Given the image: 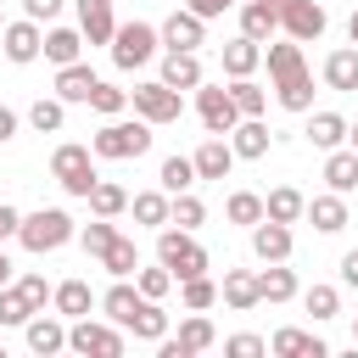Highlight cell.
Returning a JSON list of instances; mask_svg holds the SVG:
<instances>
[{
    "label": "cell",
    "mask_w": 358,
    "mask_h": 358,
    "mask_svg": "<svg viewBox=\"0 0 358 358\" xmlns=\"http://www.w3.org/2000/svg\"><path fill=\"white\" fill-rule=\"evenodd\" d=\"M90 151L106 157V162H129V157H145L151 151V123L145 117H106L95 134H90Z\"/></svg>",
    "instance_id": "obj_1"
},
{
    "label": "cell",
    "mask_w": 358,
    "mask_h": 358,
    "mask_svg": "<svg viewBox=\"0 0 358 358\" xmlns=\"http://www.w3.org/2000/svg\"><path fill=\"white\" fill-rule=\"evenodd\" d=\"M73 235H78V224H73L67 207H34V213H22V224H17V241H22V252H34V257L62 252Z\"/></svg>",
    "instance_id": "obj_2"
},
{
    "label": "cell",
    "mask_w": 358,
    "mask_h": 358,
    "mask_svg": "<svg viewBox=\"0 0 358 358\" xmlns=\"http://www.w3.org/2000/svg\"><path fill=\"white\" fill-rule=\"evenodd\" d=\"M157 263L173 274V285L213 268V257H207V246L196 241V229H179V224H162V229H157Z\"/></svg>",
    "instance_id": "obj_3"
},
{
    "label": "cell",
    "mask_w": 358,
    "mask_h": 358,
    "mask_svg": "<svg viewBox=\"0 0 358 358\" xmlns=\"http://www.w3.org/2000/svg\"><path fill=\"white\" fill-rule=\"evenodd\" d=\"M50 179H56L67 196H78V201H84V196L95 190V179H101V173H95V151H90V145H78V140H62V145L50 151Z\"/></svg>",
    "instance_id": "obj_4"
},
{
    "label": "cell",
    "mask_w": 358,
    "mask_h": 358,
    "mask_svg": "<svg viewBox=\"0 0 358 358\" xmlns=\"http://www.w3.org/2000/svg\"><path fill=\"white\" fill-rule=\"evenodd\" d=\"M129 106H134V117H145L151 129H162V123L185 117V90H168L162 78H145V84L129 90Z\"/></svg>",
    "instance_id": "obj_5"
},
{
    "label": "cell",
    "mask_w": 358,
    "mask_h": 358,
    "mask_svg": "<svg viewBox=\"0 0 358 358\" xmlns=\"http://www.w3.org/2000/svg\"><path fill=\"white\" fill-rule=\"evenodd\" d=\"M67 352H78V358H123V324H101V319H73L67 324Z\"/></svg>",
    "instance_id": "obj_6"
},
{
    "label": "cell",
    "mask_w": 358,
    "mask_h": 358,
    "mask_svg": "<svg viewBox=\"0 0 358 358\" xmlns=\"http://www.w3.org/2000/svg\"><path fill=\"white\" fill-rule=\"evenodd\" d=\"M157 45H162V34L151 28V22H117V34H112V67H123V73H134V67H145L151 56H157Z\"/></svg>",
    "instance_id": "obj_7"
},
{
    "label": "cell",
    "mask_w": 358,
    "mask_h": 358,
    "mask_svg": "<svg viewBox=\"0 0 358 358\" xmlns=\"http://www.w3.org/2000/svg\"><path fill=\"white\" fill-rule=\"evenodd\" d=\"M330 17H324V0H280V34L296 39V45H313L324 39Z\"/></svg>",
    "instance_id": "obj_8"
},
{
    "label": "cell",
    "mask_w": 358,
    "mask_h": 358,
    "mask_svg": "<svg viewBox=\"0 0 358 358\" xmlns=\"http://www.w3.org/2000/svg\"><path fill=\"white\" fill-rule=\"evenodd\" d=\"M196 117H201V129L207 134H229L235 123H241V112H235V101H229V90L224 84H196Z\"/></svg>",
    "instance_id": "obj_9"
},
{
    "label": "cell",
    "mask_w": 358,
    "mask_h": 358,
    "mask_svg": "<svg viewBox=\"0 0 358 358\" xmlns=\"http://www.w3.org/2000/svg\"><path fill=\"white\" fill-rule=\"evenodd\" d=\"M213 341H218L213 319H207V313H190V319L179 324V336H162V341H157V352H162V358H196V352H207Z\"/></svg>",
    "instance_id": "obj_10"
},
{
    "label": "cell",
    "mask_w": 358,
    "mask_h": 358,
    "mask_svg": "<svg viewBox=\"0 0 358 358\" xmlns=\"http://www.w3.org/2000/svg\"><path fill=\"white\" fill-rule=\"evenodd\" d=\"M39 50H45V28H39L34 17L6 22V34H0V56H6V62L28 67V62H39Z\"/></svg>",
    "instance_id": "obj_11"
},
{
    "label": "cell",
    "mask_w": 358,
    "mask_h": 358,
    "mask_svg": "<svg viewBox=\"0 0 358 358\" xmlns=\"http://www.w3.org/2000/svg\"><path fill=\"white\" fill-rule=\"evenodd\" d=\"M157 34H162V45H168V50H196V45H207V22H201L190 6H173V11H168V22H162Z\"/></svg>",
    "instance_id": "obj_12"
},
{
    "label": "cell",
    "mask_w": 358,
    "mask_h": 358,
    "mask_svg": "<svg viewBox=\"0 0 358 358\" xmlns=\"http://www.w3.org/2000/svg\"><path fill=\"white\" fill-rule=\"evenodd\" d=\"M291 246H296L291 224H274V218H257V224H252V257H257V263H285Z\"/></svg>",
    "instance_id": "obj_13"
},
{
    "label": "cell",
    "mask_w": 358,
    "mask_h": 358,
    "mask_svg": "<svg viewBox=\"0 0 358 358\" xmlns=\"http://www.w3.org/2000/svg\"><path fill=\"white\" fill-rule=\"evenodd\" d=\"M22 336H28V352H39V358H50V352H62L67 347V324H62V313H28V324H22Z\"/></svg>",
    "instance_id": "obj_14"
},
{
    "label": "cell",
    "mask_w": 358,
    "mask_h": 358,
    "mask_svg": "<svg viewBox=\"0 0 358 358\" xmlns=\"http://www.w3.org/2000/svg\"><path fill=\"white\" fill-rule=\"evenodd\" d=\"M224 140H229L235 162H257V157H268V140H274V134H268V123H263V117H241Z\"/></svg>",
    "instance_id": "obj_15"
},
{
    "label": "cell",
    "mask_w": 358,
    "mask_h": 358,
    "mask_svg": "<svg viewBox=\"0 0 358 358\" xmlns=\"http://www.w3.org/2000/svg\"><path fill=\"white\" fill-rule=\"evenodd\" d=\"M302 218H308L319 235H341V229H347V196H336V190L308 196V201H302Z\"/></svg>",
    "instance_id": "obj_16"
},
{
    "label": "cell",
    "mask_w": 358,
    "mask_h": 358,
    "mask_svg": "<svg viewBox=\"0 0 358 358\" xmlns=\"http://www.w3.org/2000/svg\"><path fill=\"white\" fill-rule=\"evenodd\" d=\"M190 162H196V179H229L235 151H229V140H224V134H207V140L190 151Z\"/></svg>",
    "instance_id": "obj_17"
},
{
    "label": "cell",
    "mask_w": 358,
    "mask_h": 358,
    "mask_svg": "<svg viewBox=\"0 0 358 358\" xmlns=\"http://www.w3.org/2000/svg\"><path fill=\"white\" fill-rule=\"evenodd\" d=\"M78 34H84V45H112V34H117L112 0H78Z\"/></svg>",
    "instance_id": "obj_18"
},
{
    "label": "cell",
    "mask_w": 358,
    "mask_h": 358,
    "mask_svg": "<svg viewBox=\"0 0 358 358\" xmlns=\"http://www.w3.org/2000/svg\"><path fill=\"white\" fill-rule=\"evenodd\" d=\"M218 62H224V73H229V78H252V73L263 67V45H257V39H246V34H235L229 45H218Z\"/></svg>",
    "instance_id": "obj_19"
},
{
    "label": "cell",
    "mask_w": 358,
    "mask_h": 358,
    "mask_svg": "<svg viewBox=\"0 0 358 358\" xmlns=\"http://www.w3.org/2000/svg\"><path fill=\"white\" fill-rule=\"evenodd\" d=\"M218 296H224L229 313H252V308H257V268H224Z\"/></svg>",
    "instance_id": "obj_20"
},
{
    "label": "cell",
    "mask_w": 358,
    "mask_h": 358,
    "mask_svg": "<svg viewBox=\"0 0 358 358\" xmlns=\"http://www.w3.org/2000/svg\"><path fill=\"white\" fill-rule=\"evenodd\" d=\"M241 34L257 39V45H268L280 34V0H246L241 6Z\"/></svg>",
    "instance_id": "obj_21"
},
{
    "label": "cell",
    "mask_w": 358,
    "mask_h": 358,
    "mask_svg": "<svg viewBox=\"0 0 358 358\" xmlns=\"http://www.w3.org/2000/svg\"><path fill=\"white\" fill-rule=\"evenodd\" d=\"M90 90H95L90 62H67V67H56V101H67V106H90Z\"/></svg>",
    "instance_id": "obj_22"
},
{
    "label": "cell",
    "mask_w": 358,
    "mask_h": 358,
    "mask_svg": "<svg viewBox=\"0 0 358 358\" xmlns=\"http://www.w3.org/2000/svg\"><path fill=\"white\" fill-rule=\"evenodd\" d=\"M95 302H101V296L90 291V280H62V285H50V308H56L62 319H84Z\"/></svg>",
    "instance_id": "obj_23"
},
{
    "label": "cell",
    "mask_w": 358,
    "mask_h": 358,
    "mask_svg": "<svg viewBox=\"0 0 358 358\" xmlns=\"http://www.w3.org/2000/svg\"><path fill=\"white\" fill-rule=\"evenodd\" d=\"M324 185H330L336 196H352V190H358V151H352V145L324 151Z\"/></svg>",
    "instance_id": "obj_24"
},
{
    "label": "cell",
    "mask_w": 358,
    "mask_h": 358,
    "mask_svg": "<svg viewBox=\"0 0 358 358\" xmlns=\"http://www.w3.org/2000/svg\"><path fill=\"white\" fill-rule=\"evenodd\" d=\"M207 73H201V56L196 50H168L162 56V84L168 90H196Z\"/></svg>",
    "instance_id": "obj_25"
},
{
    "label": "cell",
    "mask_w": 358,
    "mask_h": 358,
    "mask_svg": "<svg viewBox=\"0 0 358 358\" xmlns=\"http://www.w3.org/2000/svg\"><path fill=\"white\" fill-rule=\"evenodd\" d=\"M302 140L313 151H336V145H347V117L341 112H313L308 129H302Z\"/></svg>",
    "instance_id": "obj_26"
},
{
    "label": "cell",
    "mask_w": 358,
    "mask_h": 358,
    "mask_svg": "<svg viewBox=\"0 0 358 358\" xmlns=\"http://www.w3.org/2000/svg\"><path fill=\"white\" fill-rule=\"evenodd\" d=\"M268 352H280V358H324L330 347H324L313 330H296V324H285V330H274Z\"/></svg>",
    "instance_id": "obj_27"
},
{
    "label": "cell",
    "mask_w": 358,
    "mask_h": 358,
    "mask_svg": "<svg viewBox=\"0 0 358 358\" xmlns=\"http://www.w3.org/2000/svg\"><path fill=\"white\" fill-rule=\"evenodd\" d=\"M263 62H268V78H274V84H280V78L308 73V62H302V45H296V39H274V45H263Z\"/></svg>",
    "instance_id": "obj_28"
},
{
    "label": "cell",
    "mask_w": 358,
    "mask_h": 358,
    "mask_svg": "<svg viewBox=\"0 0 358 358\" xmlns=\"http://www.w3.org/2000/svg\"><path fill=\"white\" fill-rule=\"evenodd\" d=\"M134 341H162L168 336V313H162V302L157 296H140V308H134V319L123 324Z\"/></svg>",
    "instance_id": "obj_29"
},
{
    "label": "cell",
    "mask_w": 358,
    "mask_h": 358,
    "mask_svg": "<svg viewBox=\"0 0 358 358\" xmlns=\"http://www.w3.org/2000/svg\"><path fill=\"white\" fill-rule=\"evenodd\" d=\"M324 84H330V90H341V95H352V90H358V45H341V50H330V56H324Z\"/></svg>",
    "instance_id": "obj_30"
},
{
    "label": "cell",
    "mask_w": 358,
    "mask_h": 358,
    "mask_svg": "<svg viewBox=\"0 0 358 358\" xmlns=\"http://www.w3.org/2000/svg\"><path fill=\"white\" fill-rule=\"evenodd\" d=\"M302 190L296 185H274L268 196H263V218H274V224H302Z\"/></svg>",
    "instance_id": "obj_31"
},
{
    "label": "cell",
    "mask_w": 358,
    "mask_h": 358,
    "mask_svg": "<svg viewBox=\"0 0 358 358\" xmlns=\"http://www.w3.org/2000/svg\"><path fill=\"white\" fill-rule=\"evenodd\" d=\"M291 296H296V268H285V263L257 268V302H291Z\"/></svg>",
    "instance_id": "obj_32"
},
{
    "label": "cell",
    "mask_w": 358,
    "mask_h": 358,
    "mask_svg": "<svg viewBox=\"0 0 358 358\" xmlns=\"http://www.w3.org/2000/svg\"><path fill=\"white\" fill-rule=\"evenodd\" d=\"M39 56L56 62V67H67V62L84 56V34H78V28H45V50H39Z\"/></svg>",
    "instance_id": "obj_33"
},
{
    "label": "cell",
    "mask_w": 358,
    "mask_h": 358,
    "mask_svg": "<svg viewBox=\"0 0 358 358\" xmlns=\"http://www.w3.org/2000/svg\"><path fill=\"white\" fill-rule=\"evenodd\" d=\"M168 190L157 185V190H140V196H129V213H134V224H145V229H162L168 224Z\"/></svg>",
    "instance_id": "obj_34"
},
{
    "label": "cell",
    "mask_w": 358,
    "mask_h": 358,
    "mask_svg": "<svg viewBox=\"0 0 358 358\" xmlns=\"http://www.w3.org/2000/svg\"><path fill=\"white\" fill-rule=\"evenodd\" d=\"M95 263H101V268H106L112 280H129V274L140 268V246H134L129 235H117V241H112V246H106V252H101Z\"/></svg>",
    "instance_id": "obj_35"
},
{
    "label": "cell",
    "mask_w": 358,
    "mask_h": 358,
    "mask_svg": "<svg viewBox=\"0 0 358 358\" xmlns=\"http://www.w3.org/2000/svg\"><path fill=\"white\" fill-rule=\"evenodd\" d=\"M274 101H280L285 112H313V73L280 78V84H274Z\"/></svg>",
    "instance_id": "obj_36"
},
{
    "label": "cell",
    "mask_w": 358,
    "mask_h": 358,
    "mask_svg": "<svg viewBox=\"0 0 358 358\" xmlns=\"http://www.w3.org/2000/svg\"><path fill=\"white\" fill-rule=\"evenodd\" d=\"M62 123H67V101L39 95V101L28 106V129H34V134H62Z\"/></svg>",
    "instance_id": "obj_37"
},
{
    "label": "cell",
    "mask_w": 358,
    "mask_h": 358,
    "mask_svg": "<svg viewBox=\"0 0 358 358\" xmlns=\"http://www.w3.org/2000/svg\"><path fill=\"white\" fill-rule=\"evenodd\" d=\"M157 185H162L168 196H179V190H196L201 179H196V162H190V157H162V168H157Z\"/></svg>",
    "instance_id": "obj_38"
},
{
    "label": "cell",
    "mask_w": 358,
    "mask_h": 358,
    "mask_svg": "<svg viewBox=\"0 0 358 358\" xmlns=\"http://www.w3.org/2000/svg\"><path fill=\"white\" fill-rule=\"evenodd\" d=\"M84 201H90V213H95V218H117V213H129V190H123V185H112V179H95V190H90Z\"/></svg>",
    "instance_id": "obj_39"
},
{
    "label": "cell",
    "mask_w": 358,
    "mask_h": 358,
    "mask_svg": "<svg viewBox=\"0 0 358 358\" xmlns=\"http://www.w3.org/2000/svg\"><path fill=\"white\" fill-rule=\"evenodd\" d=\"M134 308H140V285H129V280H117V285L101 296V313H106L112 324H129V319H134Z\"/></svg>",
    "instance_id": "obj_40"
},
{
    "label": "cell",
    "mask_w": 358,
    "mask_h": 358,
    "mask_svg": "<svg viewBox=\"0 0 358 358\" xmlns=\"http://www.w3.org/2000/svg\"><path fill=\"white\" fill-rule=\"evenodd\" d=\"M229 101H235V112H241V117H263L268 90H263V84H252V78H229Z\"/></svg>",
    "instance_id": "obj_41"
},
{
    "label": "cell",
    "mask_w": 358,
    "mask_h": 358,
    "mask_svg": "<svg viewBox=\"0 0 358 358\" xmlns=\"http://www.w3.org/2000/svg\"><path fill=\"white\" fill-rule=\"evenodd\" d=\"M168 224H179V229H201V224H207L201 196H196V190H179V196L168 201Z\"/></svg>",
    "instance_id": "obj_42"
},
{
    "label": "cell",
    "mask_w": 358,
    "mask_h": 358,
    "mask_svg": "<svg viewBox=\"0 0 358 358\" xmlns=\"http://www.w3.org/2000/svg\"><path fill=\"white\" fill-rule=\"evenodd\" d=\"M179 302H185V313H207L218 302V285L207 274H190V280H179Z\"/></svg>",
    "instance_id": "obj_43"
},
{
    "label": "cell",
    "mask_w": 358,
    "mask_h": 358,
    "mask_svg": "<svg viewBox=\"0 0 358 358\" xmlns=\"http://www.w3.org/2000/svg\"><path fill=\"white\" fill-rule=\"evenodd\" d=\"M224 218H229V224H246V229H252V224L263 218V196H257V190H235V196L224 201Z\"/></svg>",
    "instance_id": "obj_44"
},
{
    "label": "cell",
    "mask_w": 358,
    "mask_h": 358,
    "mask_svg": "<svg viewBox=\"0 0 358 358\" xmlns=\"http://www.w3.org/2000/svg\"><path fill=\"white\" fill-rule=\"evenodd\" d=\"M302 308L324 324V319H336V313H341V291H336V285H308V291H302Z\"/></svg>",
    "instance_id": "obj_45"
},
{
    "label": "cell",
    "mask_w": 358,
    "mask_h": 358,
    "mask_svg": "<svg viewBox=\"0 0 358 358\" xmlns=\"http://www.w3.org/2000/svg\"><path fill=\"white\" fill-rule=\"evenodd\" d=\"M90 106H95L101 117H117V112L129 106V90H117V84H101V78H95V90H90Z\"/></svg>",
    "instance_id": "obj_46"
},
{
    "label": "cell",
    "mask_w": 358,
    "mask_h": 358,
    "mask_svg": "<svg viewBox=\"0 0 358 358\" xmlns=\"http://www.w3.org/2000/svg\"><path fill=\"white\" fill-rule=\"evenodd\" d=\"M78 241H84V252H90V257H101V252L117 241V224H112V218H95V224H84V229H78Z\"/></svg>",
    "instance_id": "obj_47"
},
{
    "label": "cell",
    "mask_w": 358,
    "mask_h": 358,
    "mask_svg": "<svg viewBox=\"0 0 358 358\" xmlns=\"http://www.w3.org/2000/svg\"><path fill=\"white\" fill-rule=\"evenodd\" d=\"M134 285H140V296H157V302H162V296L173 291V274H168L162 263H151V268H134Z\"/></svg>",
    "instance_id": "obj_48"
},
{
    "label": "cell",
    "mask_w": 358,
    "mask_h": 358,
    "mask_svg": "<svg viewBox=\"0 0 358 358\" xmlns=\"http://www.w3.org/2000/svg\"><path fill=\"white\" fill-rule=\"evenodd\" d=\"M28 313H34V308H28V296L17 291V280L0 285V324H28Z\"/></svg>",
    "instance_id": "obj_49"
},
{
    "label": "cell",
    "mask_w": 358,
    "mask_h": 358,
    "mask_svg": "<svg viewBox=\"0 0 358 358\" xmlns=\"http://www.w3.org/2000/svg\"><path fill=\"white\" fill-rule=\"evenodd\" d=\"M17 291H22V296H28V308H34V313H39V308H45V302H50V285H45V274H34V268H28V274H22V280H17Z\"/></svg>",
    "instance_id": "obj_50"
},
{
    "label": "cell",
    "mask_w": 358,
    "mask_h": 358,
    "mask_svg": "<svg viewBox=\"0 0 358 358\" xmlns=\"http://www.w3.org/2000/svg\"><path fill=\"white\" fill-rule=\"evenodd\" d=\"M224 352H229V358H257V352H268V341H263V336H229Z\"/></svg>",
    "instance_id": "obj_51"
},
{
    "label": "cell",
    "mask_w": 358,
    "mask_h": 358,
    "mask_svg": "<svg viewBox=\"0 0 358 358\" xmlns=\"http://www.w3.org/2000/svg\"><path fill=\"white\" fill-rule=\"evenodd\" d=\"M62 6H67V0H22V17H34V22H56Z\"/></svg>",
    "instance_id": "obj_52"
},
{
    "label": "cell",
    "mask_w": 358,
    "mask_h": 358,
    "mask_svg": "<svg viewBox=\"0 0 358 358\" xmlns=\"http://www.w3.org/2000/svg\"><path fill=\"white\" fill-rule=\"evenodd\" d=\"M185 6H190V11L201 17V22H213V17H224V11L235 6V0H185Z\"/></svg>",
    "instance_id": "obj_53"
},
{
    "label": "cell",
    "mask_w": 358,
    "mask_h": 358,
    "mask_svg": "<svg viewBox=\"0 0 358 358\" xmlns=\"http://www.w3.org/2000/svg\"><path fill=\"white\" fill-rule=\"evenodd\" d=\"M17 224H22V213H17V207H6V201H0V246H6V241H11V235H17Z\"/></svg>",
    "instance_id": "obj_54"
},
{
    "label": "cell",
    "mask_w": 358,
    "mask_h": 358,
    "mask_svg": "<svg viewBox=\"0 0 358 358\" xmlns=\"http://www.w3.org/2000/svg\"><path fill=\"white\" fill-rule=\"evenodd\" d=\"M341 285H352V291H358V246H352V252H341Z\"/></svg>",
    "instance_id": "obj_55"
},
{
    "label": "cell",
    "mask_w": 358,
    "mask_h": 358,
    "mask_svg": "<svg viewBox=\"0 0 358 358\" xmlns=\"http://www.w3.org/2000/svg\"><path fill=\"white\" fill-rule=\"evenodd\" d=\"M17 123H22V117H17L11 106H0V145H6V140H17Z\"/></svg>",
    "instance_id": "obj_56"
},
{
    "label": "cell",
    "mask_w": 358,
    "mask_h": 358,
    "mask_svg": "<svg viewBox=\"0 0 358 358\" xmlns=\"http://www.w3.org/2000/svg\"><path fill=\"white\" fill-rule=\"evenodd\" d=\"M0 285H11V257H6V246H0Z\"/></svg>",
    "instance_id": "obj_57"
},
{
    "label": "cell",
    "mask_w": 358,
    "mask_h": 358,
    "mask_svg": "<svg viewBox=\"0 0 358 358\" xmlns=\"http://www.w3.org/2000/svg\"><path fill=\"white\" fill-rule=\"evenodd\" d=\"M347 145H352V151H358V123H347Z\"/></svg>",
    "instance_id": "obj_58"
},
{
    "label": "cell",
    "mask_w": 358,
    "mask_h": 358,
    "mask_svg": "<svg viewBox=\"0 0 358 358\" xmlns=\"http://www.w3.org/2000/svg\"><path fill=\"white\" fill-rule=\"evenodd\" d=\"M347 39H352V45H358V11H352V22H347Z\"/></svg>",
    "instance_id": "obj_59"
},
{
    "label": "cell",
    "mask_w": 358,
    "mask_h": 358,
    "mask_svg": "<svg viewBox=\"0 0 358 358\" xmlns=\"http://www.w3.org/2000/svg\"><path fill=\"white\" fill-rule=\"evenodd\" d=\"M352 347H358V319H352Z\"/></svg>",
    "instance_id": "obj_60"
},
{
    "label": "cell",
    "mask_w": 358,
    "mask_h": 358,
    "mask_svg": "<svg viewBox=\"0 0 358 358\" xmlns=\"http://www.w3.org/2000/svg\"><path fill=\"white\" fill-rule=\"evenodd\" d=\"M0 34H6V17H0Z\"/></svg>",
    "instance_id": "obj_61"
}]
</instances>
